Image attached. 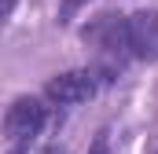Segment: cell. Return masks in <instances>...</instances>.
Masks as SVG:
<instances>
[{
  "label": "cell",
  "instance_id": "obj_1",
  "mask_svg": "<svg viewBox=\"0 0 158 154\" xmlns=\"http://www.w3.org/2000/svg\"><path fill=\"white\" fill-rule=\"evenodd\" d=\"M85 44L96 48L99 63H103V74H114L125 66V59H132V44H129V18L125 15H96L88 26H85Z\"/></svg>",
  "mask_w": 158,
  "mask_h": 154
},
{
  "label": "cell",
  "instance_id": "obj_2",
  "mask_svg": "<svg viewBox=\"0 0 158 154\" xmlns=\"http://www.w3.org/2000/svg\"><path fill=\"white\" fill-rule=\"evenodd\" d=\"M44 121H48L44 99H37V95H19V99H11V107L4 114V132H7L11 143H30L33 136H40Z\"/></svg>",
  "mask_w": 158,
  "mask_h": 154
},
{
  "label": "cell",
  "instance_id": "obj_3",
  "mask_svg": "<svg viewBox=\"0 0 158 154\" xmlns=\"http://www.w3.org/2000/svg\"><path fill=\"white\" fill-rule=\"evenodd\" d=\"M96 92H99V70H66V74H55L44 84V95H48L55 107L88 103Z\"/></svg>",
  "mask_w": 158,
  "mask_h": 154
},
{
  "label": "cell",
  "instance_id": "obj_4",
  "mask_svg": "<svg viewBox=\"0 0 158 154\" xmlns=\"http://www.w3.org/2000/svg\"><path fill=\"white\" fill-rule=\"evenodd\" d=\"M129 44L132 59H158V11H136L129 15Z\"/></svg>",
  "mask_w": 158,
  "mask_h": 154
},
{
  "label": "cell",
  "instance_id": "obj_5",
  "mask_svg": "<svg viewBox=\"0 0 158 154\" xmlns=\"http://www.w3.org/2000/svg\"><path fill=\"white\" fill-rule=\"evenodd\" d=\"M85 4H88V0H63V4H59V22H63V26L74 22V15H77Z\"/></svg>",
  "mask_w": 158,
  "mask_h": 154
},
{
  "label": "cell",
  "instance_id": "obj_6",
  "mask_svg": "<svg viewBox=\"0 0 158 154\" xmlns=\"http://www.w3.org/2000/svg\"><path fill=\"white\" fill-rule=\"evenodd\" d=\"M88 154H110V140H107V132L96 136V143H92V151H88Z\"/></svg>",
  "mask_w": 158,
  "mask_h": 154
},
{
  "label": "cell",
  "instance_id": "obj_7",
  "mask_svg": "<svg viewBox=\"0 0 158 154\" xmlns=\"http://www.w3.org/2000/svg\"><path fill=\"white\" fill-rule=\"evenodd\" d=\"M44 154H70V151H63V147H48Z\"/></svg>",
  "mask_w": 158,
  "mask_h": 154
}]
</instances>
